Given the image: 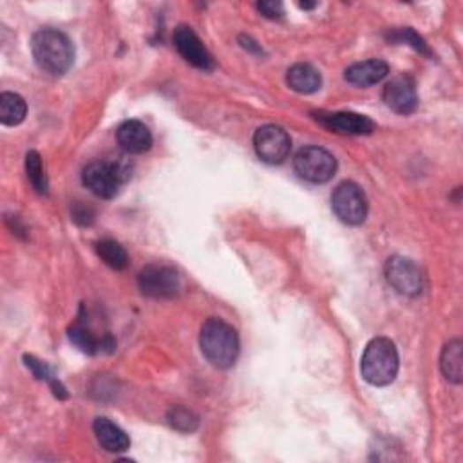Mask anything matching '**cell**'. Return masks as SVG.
Wrapping results in <instances>:
<instances>
[{
    "mask_svg": "<svg viewBox=\"0 0 463 463\" xmlns=\"http://www.w3.org/2000/svg\"><path fill=\"white\" fill-rule=\"evenodd\" d=\"M200 347L212 366L228 369L239 357V335L223 319L210 317L201 326Z\"/></svg>",
    "mask_w": 463,
    "mask_h": 463,
    "instance_id": "7a4b0ae2",
    "label": "cell"
},
{
    "mask_svg": "<svg viewBox=\"0 0 463 463\" xmlns=\"http://www.w3.org/2000/svg\"><path fill=\"white\" fill-rule=\"evenodd\" d=\"M138 286L145 297L174 299L181 290V279L172 266L148 264L138 276Z\"/></svg>",
    "mask_w": 463,
    "mask_h": 463,
    "instance_id": "52a82bcc",
    "label": "cell"
},
{
    "mask_svg": "<svg viewBox=\"0 0 463 463\" xmlns=\"http://www.w3.org/2000/svg\"><path fill=\"white\" fill-rule=\"evenodd\" d=\"M71 216H72V221L76 224H80V226H91L96 219V214L91 207L80 203V201H76L71 209Z\"/></svg>",
    "mask_w": 463,
    "mask_h": 463,
    "instance_id": "d4e9b609",
    "label": "cell"
},
{
    "mask_svg": "<svg viewBox=\"0 0 463 463\" xmlns=\"http://www.w3.org/2000/svg\"><path fill=\"white\" fill-rule=\"evenodd\" d=\"M27 103L17 93H3L0 95V122L6 127L20 125L26 120Z\"/></svg>",
    "mask_w": 463,
    "mask_h": 463,
    "instance_id": "d6986e66",
    "label": "cell"
},
{
    "mask_svg": "<svg viewBox=\"0 0 463 463\" xmlns=\"http://www.w3.org/2000/svg\"><path fill=\"white\" fill-rule=\"evenodd\" d=\"M239 42H241V46H243L245 49H248V51H252V53H257V55L262 53V49L257 46V42L252 41L250 36H239Z\"/></svg>",
    "mask_w": 463,
    "mask_h": 463,
    "instance_id": "4316f807",
    "label": "cell"
},
{
    "mask_svg": "<svg viewBox=\"0 0 463 463\" xmlns=\"http://www.w3.org/2000/svg\"><path fill=\"white\" fill-rule=\"evenodd\" d=\"M385 41H388L390 44H407L411 46L414 51L426 55V57H433L429 46L426 44V41L413 29V27H395V29H390L388 33H385Z\"/></svg>",
    "mask_w": 463,
    "mask_h": 463,
    "instance_id": "603a6c76",
    "label": "cell"
},
{
    "mask_svg": "<svg viewBox=\"0 0 463 463\" xmlns=\"http://www.w3.org/2000/svg\"><path fill=\"white\" fill-rule=\"evenodd\" d=\"M96 254L98 257L116 272H122L129 264V255L125 248L112 239H102L96 243Z\"/></svg>",
    "mask_w": 463,
    "mask_h": 463,
    "instance_id": "ffe728a7",
    "label": "cell"
},
{
    "mask_svg": "<svg viewBox=\"0 0 463 463\" xmlns=\"http://www.w3.org/2000/svg\"><path fill=\"white\" fill-rule=\"evenodd\" d=\"M390 74V65L380 58H371L350 65L344 72L347 84L355 87H371L380 84Z\"/></svg>",
    "mask_w": 463,
    "mask_h": 463,
    "instance_id": "5bb4252c",
    "label": "cell"
},
{
    "mask_svg": "<svg viewBox=\"0 0 463 463\" xmlns=\"http://www.w3.org/2000/svg\"><path fill=\"white\" fill-rule=\"evenodd\" d=\"M24 364L27 366V369H29L38 380H46V382L51 385V391H53V395H55L57 398L65 400V398L69 397L67 390L60 383V380L53 375V371L49 369V366H48L46 362L34 359L33 355H24Z\"/></svg>",
    "mask_w": 463,
    "mask_h": 463,
    "instance_id": "7402d4cb",
    "label": "cell"
},
{
    "mask_svg": "<svg viewBox=\"0 0 463 463\" xmlns=\"http://www.w3.org/2000/svg\"><path fill=\"white\" fill-rule=\"evenodd\" d=\"M300 6V10H314L317 4H306V3H302V4H299Z\"/></svg>",
    "mask_w": 463,
    "mask_h": 463,
    "instance_id": "83f0119b",
    "label": "cell"
},
{
    "mask_svg": "<svg viewBox=\"0 0 463 463\" xmlns=\"http://www.w3.org/2000/svg\"><path fill=\"white\" fill-rule=\"evenodd\" d=\"M69 340L86 355L112 353L116 350V340L110 335H103L102 338L96 337L82 319L69 328Z\"/></svg>",
    "mask_w": 463,
    "mask_h": 463,
    "instance_id": "4fadbf2b",
    "label": "cell"
},
{
    "mask_svg": "<svg viewBox=\"0 0 463 463\" xmlns=\"http://www.w3.org/2000/svg\"><path fill=\"white\" fill-rule=\"evenodd\" d=\"M331 209L344 224L359 226L368 217V198L357 183L342 181L331 194Z\"/></svg>",
    "mask_w": 463,
    "mask_h": 463,
    "instance_id": "5b68a950",
    "label": "cell"
},
{
    "mask_svg": "<svg viewBox=\"0 0 463 463\" xmlns=\"http://www.w3.org/2000/svg\"><path fill=\"white\" fill-rule=\"evenodd\" d=\"M93 431L96 435L98 444L107 451V452H125L131 447V438L129 435L109 418H96L93 423Z\"/></svg>",
    "mask_w": 463,
    "mask_h": 463,
    "instance_id": "2e32d148",
    "label": "cell"
},
{
    "mask_svg": "<svg viewBox=\"0 0 463 463\" xmlns=\"http://www.w3.org/2000/svg\"><path fill=\"white\" fill-rule=\"evenodd\" d=\"M172 42L178 53L190 64L203 71L214 69V58L209 49L200 41V36L194 33L190 26H178L172 34Z\"/></svg>",
    "mask_w": 463,
    "mask_h": 463,
    "instance_id": "8fae6325",
    "label": "cell"
},
{
    "mask_svg": "<svg viewBox=\"0 0 463 463\" xmlns=\"http://www.w3.org/2000/svg\"><path fill=\"white\" fill-rule=\"evenodd\" d=\"M254 148L264 163L279 165L290 156L292 138L279 125H262L254 134Z\"/></svg>",
    "mask_w": 463,
    "mask_h": 463,
    "instance_id": "ba28073f",
    "label": "cell"
},
{
    "mask_svg": "<svg viewBox=\"0 0 463 463\" xmlns=\"http://www.w3.org/2000/svg\"><path fill=\"white\" fill-rule=\"evenodd\" d=\"M440 369L447 382L461 383L463 380V344L459 338L449 340L440 357Z\"/></svg>",
    "mask_w": 463,
    "mask_h": 463,
    "instance_id": "ac0fdd59",
    "label": "cell"
},
{
    "mask_svg": "<svg viewBox=\"0 0 463 463\" xmlns=\"http://www.w3.org/2000/svg\"><path fill=\"white\" fill-rule=\"evenodd\" d=\"M116 140L127 154H143L152 147V134L148 127L138 120L124 122L116 131Z\"/></svg>",
    "mask_w": 463,
    "mask_h": 463,
    "instance_id": "9a60e30c",
    "label": "cell"
},
{
    "mask_svg": "<svg viewBox=\"0 0 463 463\" xmlns=\"http://www.w3.org/2000/svg\"><path fill=\"white\" fill-rule=\"evenodd\" d=\"M385 279L400 295L414 297L421 292L420 268L402 255H395L385 264Z\"/></svg>",
    "mask_w": 463,
    "mask_h": 463,
    "instance_id": "30bf717a",
    "label": "cell"
},
{
    "mask_svg": "<svg viewBox=\"0 0 463 463\" xmlns=\"http://www.w3.org/2000/svg\"><path fill=\"white\" fill-rule=\"evenodd\" d=\"M286 84L299 95H312L321 89L323 76L310 64H295L286 72Z\"/></svg>",
    "mask_w": 463,
    "mask_h": 463,
    "instance_id": "e0dca14e",
    "label": "cell"
},
{
    "mask_svg": "<svg viewBox=\"0 0 463 463\" xmlns=\"http://www.w3.org/2000/svg\"><path fill=\"white\" fill-rule=\"evenodd\" d=\"M314 118L331 133L345 136L371 134L376 125L371 118L359 112H314Z\"/></svg>",
    "mask_w": 463,
    "mask_h": 463,
    "instance_id": "9c48e42d",
    "label": "cell"
},
{
    "mask_svg": "<svg viewBox=\"0 0 463 463\" xmlns=\"http://www.w3.org/2000/svg\"><path fill=\"white\" fill-rule=\"evenodd\" d=\"M398 368L400 359L391 338L376 337L366 345L361 361V373L368 383L375 385V388L393 383L398 375Z\"/></svg>",
    "mask_w": 463,
    "mask_h": 463,
    "instance_id": "3957f363",
    "label": "cell"
},
{
    "mask_svg": "<svg viewBox=\"0 0 463 463\" xmlns=\"http://www.w3.org/2000/svg\"><path fill=\"white\" fill-rule=\"evenodd\" d=\"M167 420L176 431H181V433H194L200 428L198 414L192 413L190 409L183 406H174L172 409H169Z\"/></svg>",
    "mask_w": 463,
    "mask_h": 463,
    "instance_id": "cb8c5ba5",
    "label": "cell"
},
{
    "mask_svg": "<svg viewBox=\"0 0 463 463\" xmlns=\"http://www.w3.org/2000/svg\"><path fill=\"white\" fill-rule=\"evenodd\" d=\"M26 172H27V179L33 185L34 192L46 196L49 190V183H48V176L44 171L42 156L36 150H29L26 154Z\"/></svg>",
    "mask_w": 463,
    "mask_h": 463,
    "instance_id": "44dd1931",
    "label": "cell"
},
{
    "mask_svg": "<svg viewBox=\"0 0 463 463\" xmlns=\"http://www.w3.org/2000/svg\"><path fill=\"white\" fill-rule=\"evenodd\" d=\"M295 172L310 183H328L337 172V160L323 147H302L293 160Z\"/></svg>",
    "mask_w": 463,
    "mask_h": 463,
    "instance_id": "8992f818",
    "label": "cell"
},
{
    "mask_svg": "<svg viewBox=\"0 0 463 463\" xmlns=\"http://www.w3.org/2000/svg\"><path fill=\"white\" fill-rule=\"evenodd\" d=\"M131 172L133 167L125 158L110 160V162L96 160L84 169L82 181L95 196L102 200H112L118 196L120 188L129 181Z\"/></svg>",
    "mask_w": 463,
    "mask_h": 463,
    "instance_id": "277c9868",
    "label": "cell"
},
{
    "mask_svg": "<svg viewBox=\"0 0 463 463\" xmlns=\"http://www.w3.org/2000/svg\"><path fill=\"white\" fill-rule=\"evenodd\" d=\"M383 103L388 105L397 114H411L418 107V95L416 86L411 76H397L382 93Z\"/></svg>",
    "mask_w": 463,
    "mask_h": 463,
    "instance_id": "7c38bea8",
    "label": "cell"
},
{
    "mask_svg": "<svg viewBox=\"0 0 463 463\" xmlns=\"http://www.w3.org/2000/svg\"><path fill=\"white\" fill-rule=\"evenodd\" d=\"M257 10L269 20H279L285 17V6L283 3H277V0H262V3L257 4Z\"/></svg>",
    "mask_w": 463,
    "mask_h": 463,
    "instance_id": "484cf974",
    "label": "cell"
},
{
    "mask_svg": "<svg viewBox=\"0 0 463 463\" xmlns=\"http://www.w3.org/2000/svg\"><path fill=\"white\" fill-rule=\"evenodd\" d=\"M31 51L36 65L51 76L65 74L74 64V46L69 36L53 27L33 34Z\"/></svg>",
    "mask_w": 463,
    "mask_h": 463,
    "instance_id": "6da1fadb",
    "label": "cell"
}]
</instances>
